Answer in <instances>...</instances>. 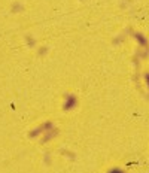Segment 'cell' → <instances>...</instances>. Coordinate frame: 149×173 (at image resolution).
Returning <instances> with one entry per match:
<instances>
[{"label":"cell","mask_w":149,"mask_h":173,"mask_svg":"<svg viewBox=\"0 0 149 173\" xmlns=\"http://www.w3.org/2000/svg\"><path fill=\"white\" fill-rule=\"evenodd\" d=\"M110 173H124L122 170H119V169H115V170H112Z\"/></svg>","instance_id":"obj_1"},{"label":"cell","mask_w":149,"mask_h":173,"mask_svg":"<svg viewBox=\"0 0 149 173\" xmlns=\"http://www.w3.org/2000/svg\"><path fill=\"white\" fill-rule=\"evenodd\" d=\"M146 81H148V85H149V75H146Z\"/></svg>","instance_id":"obj_2"}]
</instances>
